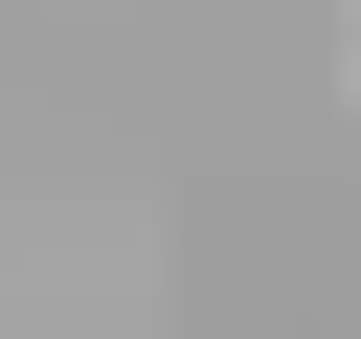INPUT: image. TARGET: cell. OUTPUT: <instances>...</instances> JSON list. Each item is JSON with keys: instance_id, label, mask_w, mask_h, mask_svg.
I'll list each match as a JSON object with an SVG mask.
<instances>
[{"instance_id": "obj_1", "label": "cell", "mask_w": 361, "mask_h": 339, "mask_svg": "<svg viewBox=\"0 0 361 339\" xmlns=\"http://www.w3.org/2000/svg\"><path fill=\"white\" fill-rule=\"evenodd\" d=\"M338 45H361V0H338Z\"/></svg>"}]
</instances>
